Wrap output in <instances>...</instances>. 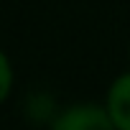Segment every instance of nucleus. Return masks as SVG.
Returning <instances> with one entry per match:
<instances>
[{"instance_id": "1", "label": "nucleus", "mask_w": 130, "mask_h": 130, "mask_svg": "<svg viewBox=\"0 0 130 130\" xmlns=\"http://www.w3.org/2000/svg\"><path fill=\"white\" fill-rule=\"evenodd\" d=\"M51 130H117V127L105 105L79 102L61 110L51 122Z\"/></svg>"}, {"instance_id": "2", "label": "nucleus", "mask_w": 130, "mask_h": 130, "mask_svg": "<svg viewBox=\"0 0 130 130\" xmlns=\"http://www.w3.org/2000/svg\"><path fill=\"white\" fill-rule=\"evenodd\" d=\"M105 107L117 130H130V72L120 74L110 84Z\"/></svg>"}, {"instance_id": "3", "label": "nucleus", "mask_w": 130, "mask_h": 130, "mask_svg": "<svg viewBox=\"0 0 130 130\" xmlns=\"http://www.w3.org/2000/svg\"><path fill=\"white\" fill-rule=\"evenodd\" d=\"M10 89H13V64L0 48V105L10 97Z\"/></svg>"}]
</instances>
